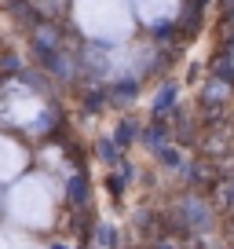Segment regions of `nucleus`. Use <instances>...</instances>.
<instances>
[{"label":"nucleus","mask_w":234,"mask_h":249,"mask_svg":"<svg viewBox=\"0 0 234 249\" xmlns=\"http://www.w3.org/2000/svg\"><path fill=\"white\" fill-rule=\"evenodd\" d=\"M73 18L92 40H125L132 33L128 0H73Z\"/></svg>","instance_id":"obj_1"},{"label":"nucleus","mask_w":234,"mask_h":249,"mask_svg":"<svg viewBox=\"0 0 234 249\" xmlns=\"http://www.w3.org/2000/svg\"><path fill=\"white\" fill-rule=\"evenodd\" d=\"M0 249H8V238H4V234H0Z\"/></svg>","instance_id":"obj_5"},{"label":"nucleus","mask_w":234,"mask_h":249,"mask_svg":"<svg viewBox=\"0 0 234 249\" xmlns=\"http://www.w3.org/2000/svg\"><path fill=\"white\" fill-rule=\"evenodd\" d=\"M22 165H26L22 147L15 140H8V136H0V179H15L22 172Z\"/></svg>","instance_id":"obj_3"},{"label":"nucleus","mask_w":234,"mask_h":249,"mask_svg":"<svg viewBox=\"0 0 234 249\" xmlns=\"http://www.w3.org/2000/svg\"><path fill=\"white\" fill-rule=\"evenodd\" d=\"M8 209L26 227H48L51 224V213H55V202H51V191H48L44 179L26 176V179H18L15 191L8 195Z\"/></svg>","instance_id":"obj_2"},{"label":"nucleus","mask_w":234,"mask_h":249,"mask_svg":"<svg viewBox=\"0 0 234 249\" xmlns=\"http://www.w3.org/2000/svg\"><path fill=\"white\" fill-rule=\"evenodd\" d=\"M132 4L147 22H161V18L176 15V8H180V0H132Z\"/></svg>","instance_id":"obj_4"},{"label":"nucleus","mask_w":234,"mask_h":249,"mask_svg":"<svg viewBox=\"0 0 234 249\" xmlns=\"http://www.w3.org/2000/svg\"><path fill=\"white\" fill-rule=\"evenodd\" d=\"M22 249H40V246H22Z\"/></svg>","instance_id":"obj_6"}]
</instances>
